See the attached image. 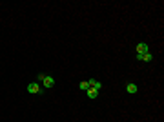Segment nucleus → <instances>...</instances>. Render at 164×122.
Here are the masks:
<instances>
[{
	"instance_id": "obj_1",
	"label": "nucleus",
	"mask_w": 164,
	"mask_h": 122,
	"mask_svg": "<svg viewBox=\"0 0 164 122\" xmlns=\"http://www.w3.org/2000/svg\"><path fill=\"white\" fill-rule=\"evenodd\" d=\"M38 82H42L44 88H53L55 86V78L51 77V75H38Z\"/></svg>"
},
{
	"instance_id": "obj_2",
	"label": "nucleus",
	"mask_w": 164,
	"mask_h": 122,
	"mask_svg": "<svg viewBox=\"0 0 164 122\" xmlns=\"http://www.w3.org/2000/svg\"><path fill=\"white\" fill-rule=\"evenodd\" d=\"M27 91H29V93H35V95H40V93H44L42 86H40L38 82H29V84H27Z\"/></svg>"
},
{
	"instance_id": "obj_3",
	"label": "nucleus",
	"mask_w": 164,
	"mask_h": 122,
	"mask_svg": "<svg viewBox=\"0 0 164 122\" xmlns=\"http://www.w3.org/2000/svg\"><path fill=\"white\" fill-rule=\"evenodd\" d=\"M148 51H150V46L146 44V42L137 44V55H144V53H148Z\"/></svg>"
},
{
	"instance_id": "obj_4",
	"label": "nucleus",
	"mask_w": 164,
	"mask_h": 122,
	"mask_svg": "<svg viewBox=\"0 0 164 122\" xmlns=\"http://www.w3.org/2000/svg\"><path fill=\"white\" fill-rule=\"evenodd\" d=\"M87 84H90V88H95L98 91L102 89V82H100V80H97V78H90V80H87Z\"/></svg>"
},
{
	"instance_id": "obj_5",
	"label": "nucleus",
	"mask_w": 164,
	"mask_h": 122,
	"mask_svg": "<svg viewBox=\"0 0 164 122\" xmlns=\"http://www.w3.org/2000/svg\"><path fill=\"white\" fill-rule=\"evenodd\" d=\"M137 60H140V62H151V60H153V55L148 51V53H144V55H137Z\"/></svg>"
},
{
	"instance_id": "obj_6",
	"label": "nucleus",
	"mask_w": 164,
	"mask_h": 122,
	"mask_svg": "<svg viewBox=\"0 0 164 122\" xmlns=\"http://www.w3.org/2000/svg\"><path fill=\"white\" fill-rule=\"evenodd\" d=\"M98 93H100L98 89H95V88H90V89H87V98H97V97H98Z\"/></svg>"
},
{
	"instance_id": "obj_7",
	"label": "nucleus",
	"mask_w": 164,
	"mask_h": 122,
	"mask_svg": "<svg viewBox=\"0 0 164 122\" xmlns=\"http://www.w3.org/2000/svg\"><path fill=\"white\" fill-rule=\"evenodd\" d=\"M126 91H128V93H131V95H135V93L139 91V88H137L135 84H128V86H126Z\"/></svg>"
},
{
	"instance_id": "obj_8",
	"label": "nucleus",
	"mask_w": 164,
	"mask_h": 122,
	"mask_svg": "<svg viewBox=\"0 0 164 122\" xmlns=\"http://www.w3.org/2000/svg\"><path fill=\"white\" fill-rule=\"evenodd\" d=\"M80 89L82 91H87V89H90V84H87L86 80H84V82H80Z\"/></svg>"
}]
</instances>
